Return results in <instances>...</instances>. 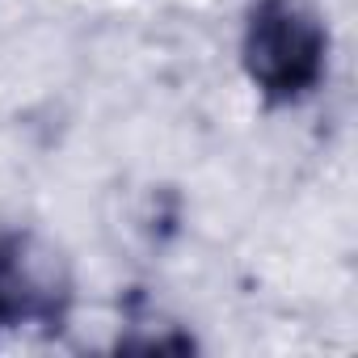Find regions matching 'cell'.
Masks as SVG:
<instances>
[{
	"mask_svg": "<svg viewBox=\"0 0 358 358\" xmlns=\"http://www.w3.org/2000/svg\"><path fill=\"white\" fill-rule=\"evenodd\" d=\"M241 68L266 106H299L329 76V26L312 0H253Z\"/></svg>",
	"mask_w": 358,
	"mask_h": 358,
	"instance_id": "obj_1",
	"label": "cell"
},
{
	"mask_svg": "<svg viewBox=\"0 0 358 358\" xmlns=\"http://www.w3.org/2000/svg\"><path fill=\"white\" fill-rule=\"evenodd\" d=\"M64 282L43 274L30 257V245L22 236L0 241V333L22 320H59L64 316Z\"/></svg>",
	"mask_w": 358,
	"mask_h": 358,
	"instance_id": "obj_2",
	"label": "cell"
}]
</instances>
